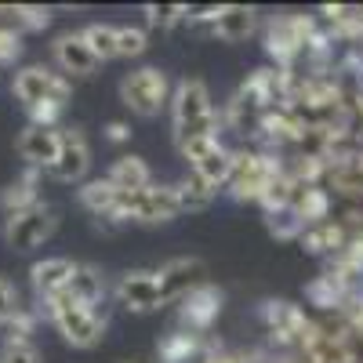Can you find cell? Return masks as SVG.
Wrapping results in <instances>:
<instances>
[{"mask_svg": "<svg viewBox=\"0 0 363 363\" xmlns=\"http://www.w3.org/2000/svg\"><path fill=\"white\" fill-rule=\"evenodd\" d=\"M15 99L29 109L33 124L55 128L58 113H62V106L69 99V80L48 66H26L15 77Z\"/></svg>", "mask_w": 363, "mask_h": 363, "instance_id": "6da1fadb", "label": "cell"}, {"mask_svg": "<svg viewBox=\"0 0 363 363\" xmlns=\"http://www.w3.org/2000/svg\"><path fill=\"white\" fill-rule=\"evenodd\" d=\"M171 113H174V142L178 149L196 138H218V116L211 109V91L203 80H182L171 95Z\"/></svg>", "mask_w": 363, "mask_h": 363, "instance_id": "7a4b0ae2", "label": "cell"}, {"mask_svg": "<svg viewBox=\"0 0 363 363\" xmlns=\"http://www.w3.org/2000/svg\"><path fill=\"white\" fill-rule=\"evenodd\" d=\"M48 313H51V323L58 327V335H62L73 349H91L106 335V320L99 316V309L77 306V301L66 298V294H55L48 301Z\"/></svg>", "mask_w": 363, "mask_h": 363, "instance_id": "3957f363", "label": "cell"}, {"mask_svg": "<svg viewBox=\"0 0 363 363\" xmlns=\"http://www.w3.org/2000/svg\"><path fill=\"white\" fill-rule=\"evenodd\" d=\"M116 218H131V222H171L182 215V203H178V193L174 186H145V189H135V193H120L116 196V207H113Z\"/></svg>", "mask_w": 363, "mask_h": 363, "instance_id": "277c9868", "label": "cell"}, {"mask_svg": "<svg viewBox=\"0 0 363 363\" xmlns=\"http://www.w3.org/2000/svg\"><path fill=\"white\" fill-rule=\"evenodd\" d=\"M120 95H124L128 109L138 113V116H157L167 102H171V87H167V77L153 66L145 69H135L120 80Z\"/></svg>", "mask_w": 363, "mask_h": 363, "instance_id": "5b68a950", "label": "cell"}, {"mask_svg": "<svg viewBox=\"0 0 363 363\" xmlns=\"http://www.w3.org/2000/svg\"><path fill=\"white\" fill-rule=\"evenodd\" d=\"M55 225H58L55 211L48 203H33V207H26V211H18V215L8 218L4 240H8L11 251H33L55 233Z\"/></svg>", "mask_w": 363, "mask_h": 363, "instance_id": "8992f818", "label": "cell"}, {"mask_svg": "<svg viewBox=\"0 0 363 363\" xmlns=\"http://www.w3.org/2000/svg\"><path fill=\"white\" fill-rule=\"evenodd\" d=\"M182 157L193 164V174L200 182H207L211 189H218L229 182L233 174V153L218 142V138H196V142H186L182 145Z\"/></svg>", "mask_w": 363, "mask_h": 363, "instance_id": "52a82bcc", "label": "cell"}, {"mask_svg": "<svg viewBox=\"0 0 363 363\" xmlns=\"http://www.w3.org/2000/svg\"><path fill=\"white\" fill-rule=\"evenodd\" d=\"M157 284H160V298H164V306L167 301H182V298H189L196 287L207 284V265L200 258H171L167 265L157 269Z\"/></svg>", "mask_w": 363, "mask_h": 363, "instance_id": "ba28073f", "label": "cell"}, {"mask_svg": "<svg viewBox=\"0 0 363 363\" xmlns=\"http://www.w3.org/2000/svg\"><path fill=\"white\" fill-rule=\"evenodd\" d=\"M91 167V149L80 128H58V157L48 167L51 178L58 182H80Z\"/></svg>", "mask_w": 363, "mask_h": 363, "instance_id": "9c48e42d", "label": "cell"}, {"mask_svg": "<svg viewBox=\"0 0 363 363\" xmlns=\"http://www.w3.org/2000/svg\"><path fill=\"white\" fill-rule=\"evenodd\" d=\"M116 298H120V306L131 309V313H153V309L164 306L157 272H149V269L124 272V277H120V284H116Z\"/></svg>", "mask_w": 363, "mask_h": 363, "instance_id": "30bf717a", "label": "cell"}, {"mask_svg": "<svg viewBox=\"0 0 363 363\" xmlns=\"http://www.w3.org/2000/svg\"><path fill=\"white\" fill-rule=\"evenodd\" d=\"M18 157L33 167V171H48L58 157V128H44V124H33L29 120V128L18 135Z\"/></svg>", "mask_w": 363, "mask_h": 363, "instance_id": "8fae6325", "label": "cell"}, {"mask_svg": "<svg viewBox=\"0 0 363 363\" xmlns=\"http://www.w3.org/2000/svg\"><path fill=\"white\" fill-rule=\"evenodd\" d=\"M229 186L240 196H269V189H277L272 186V167L262 157H233Z\"/></svg>", "mask_w": 363, "mask_h": 363, "instance_id": "7c38bea8", "label": "cell"}, {"mask_svg": "<svg viewBox=\"0 0 363 363\" xmlns=\"http://www.w3.org/2000/svg\"><path fill=\"white\" fill-rule=\"evenodd\" d=\"M55 62H58V69L69 73V77H91V73L102 66L99 58H95V51L87 48L84 33L58 37V44H55Z\"/></svg>", "mask_w": 363, "mask_h": 363, "instance_id": "4fadbf2b", "label": "cell"}, {"mask_svg": "<svg viewBox=\"0 0 363 363\" xmlns=\"http://www.w3.org/2000/svg\"><path fill=\"white\" fill-rule=\"evenodd\" d=\"M73 265L69 258H44L29 269V280H33V291L40 294V301H51L55 294H62L69 277H73Z\"/></svg>", "mask_w": 363, "mask_h": 363, "instance_id": "5bb4252c", "label": "cell"}, {"mask_svg": "<svg viewBox=\"0 0 363 363\" xmlns=\"http://www.w3.org/2000/svg\"><path fill=\"white\" fill-rule=\"evenodd\" d=\"M62 294H66V298H73L77 306L99 309V301L106 298V280H102V272H99L95 265L77 262V265H73V277H69V284H66V291H62Z\"/></svg>", "mask_w": 363, "mask_h": 363, "instance_id": "9a60e30c", "label": "cell"}, {"mask_svg": "<svg viewBox=\"0 0 363 363\" xmlns=\"http://www.w3.org/2000/svg\"><path fill=\"white\" fill-rule=\"evenodd\" d=\"M215 33L229 44H240L255 33V11L244 8V4H229V8H218L215 11Z\"/></svg>", "mask_w": 363, "mask_h": 363, "instance_id": "2e32d148", "label": "cell"}, {"mask_svg": "<svg viewBox=\"0 0 363 363\" xmlns=\"http://www.w3.org/2000/svg\"><path fill=\"white\" fill-rule=\"evenodd\" d=\"M218 309H222V294L211 284L196 287L189 298H182V316H186L189 327H207L211 320L218 316Z\"/></svg>", "mask_w": 363, "mask_h": 363, "instance_id": "e0dca14e", "label": "cell"}, {"mask_svg": "<svg viewBox=\"0 0 363 363\" xmlns=\"http://www.w3.org/2000/svg\"><path fill=\"white\" fill-rule=\"evenodd\" d=\"M109 182L116 186V193H135V189L153 186V174H149L142 157H124V160H116V167L109 171Z\"/></svg>", "mask_w": 363, "mask_h": 363, "instance_id": "ac0fdd59", "label": "cell"}, {"mask_svg": "<svg viewBox=\"0 0 363 363\" xmlns=\"http://www.w3.org/2000/svg\"><path fill=\"white\" fill-rule=\"evenodd\" d=\"M116 186L109 178H99V182H87V186L80 189V200L87 211H95V215H113V207H116Z\"/></svg>", "mask_w": 363, "mask_h": 363, "instance_id": "d6986e66", "label": "cell"}, {"mask_svg": "<svg viewBox=\"0 0 363 363\" xmlns=\"http://www.w3.org/2000/svg\"><path fill=\"white\" fill-rule=\"evenodd\" d=\"M84 40L87 48L95 51L99 62H109V58H116V26H106V22H95L84 29Z\"/></svg>", "mask_w": 363, "mask_h": 363, "instance_id": "ffe728a7", "label": "cell"}, {"mask_svg": "<svg viewBox=\"0 0 363 363\" xmlns=\"http://www.w3.org/2000/svg\"><path fill=\"white\" fill-rule=\"evenodd\" d=\"M174 193H178L182 211H200V207L211 203V196H215V189H211L207 182H200L196 174H189L186 182H182V186H174Z\"/></svg>", "mask_w": 363, "mask_h": 363, "instance_id": "44dd1931", "label": "cell"}, {"mask_svg": "<svg viewBox=\"0 0 363 363\" xmlns=\"http://www.w3.org/2000/svg\"><path fill=\"white\" fill-rule=\"evenodd\" d=\"M145 33L135 26H116V55H124V58H138L145 51Z\"/></svg>", "mask_w": 363, "mask_h": 363, "instance_id": "7402d4cb", "label": "cell"}, {"mask_svg": "<svg viewBox=\"0 0 363 363\" xmlns=\"http://www.w3.org/2000/svg\"><path fill=\"white\" fill-rule=\"evenodd\" d=\"M269 229H272V233H280V236H294V233L301 229L298 211L287 207V203H280L277 211H269Z\"/></svg>", "mask_w": 363, "mask_h": 363, "instance_id": "603a6c76", "label": "cell"}, {"mask_svg": "<svg viewBox=\"0 0 363 363\" xmlns=\"http://www.w3.org/2000/svg\"><path fill=\"white\" fill-rule=\"evenodd\" d=\"M0 363H44L33 342H8L0 352Z\"/></svg>", "mask_w": 363, "mask_h": 363, "instance_id": "cb8c5ba5", "label": "cell"}, {"mask_svg": "<svg viewBox=\"0 0 363 363\" xmlns=\"http://www.w3.org/2000/svg\"><path fill=\"white\" fill-rule=\"evenodd\" d=\"M18 51H22V37L15 33V29H0V66L15 62Z\"/></svg>", "mask_w": 363, "mask_h": 363, "instance_id": "d4e9b609", "label": "cell"}, {"mask_svg": "<svg viewBox=\"0 0 363 363\" xmlns=\"http://www.w3.org/2000/svg\"><path fill=\"white\" fill-rule=\"evenodd\" d=\"M18 313V294L8 280H0V320H11Z\"/></svg>", "mask_w": 363, "mask_h": 363, "instance_id": "484cf974", "label": "cell"}, {"mask_svg": "<svg viewBox=\"0 0 363 363\" xmlns=\"http://www.w3.org/2000/svg\"><path fill=\"white\" fill-rule=\"evenodd\" d=\"M182 11H186V8H178V4H164V8H149V22H153V26H171Z\"/></svg>", "mask_w": 363, "mask_h": 363, "instance_id": "4316f807", "label": "cell"}, {"mask_svg": "<svg viewBox=\"0 0 363 363\" xmlns=\"http://www.w3.org/2000/svg\"><path fill=\"white\" fill-rule=\"evenodd\" d=\"M18 15L26 26H48V11H40V8H18Z\"/></svg>", "mask_w": 363, "mask_h": 363, "instance_id": "83f0119b", "label": "cell"}, {"mask_svg": "<svg viewBox=\"0 0 363 363\" xmlns=\"http://www.w3.org/2000/svg\"><path fill=\"white\" fill-rule=\"evenodd\" d=\"M109 138H113V142H124V138H128V128H124V124H109Z\"/></svg>", "mask_w": 363, "mask_h": 363, "instance_id": "f1b7e54d", "label": "cell"}]
</instances>
